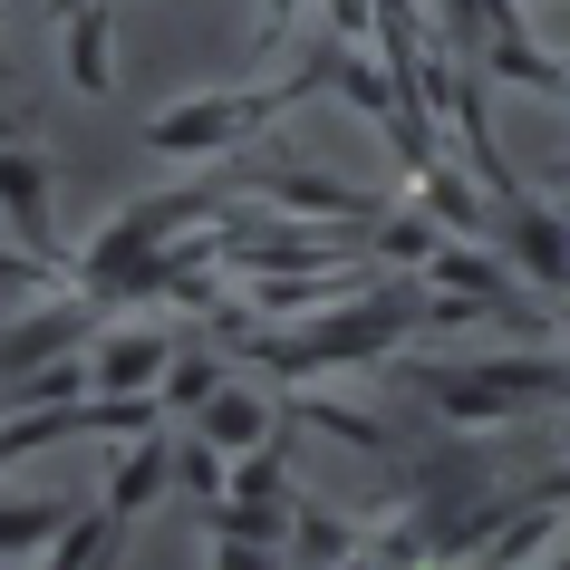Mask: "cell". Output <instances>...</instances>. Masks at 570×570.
<instances>
[{
    "instance_id": "1",
    "label": "cell",
    "mask_w": 570,
    "mask_h": 570,
    "mask_svg": "<svg viewBox=\"0 0 570 570\" xmlns=\"http://www.w3.org/2000/svg\"><path fill=\"white\" fill-rule=\"evenodd\" d=\"M425 330V301L416 291H367V301L348 309H320L309 330H262L252 348H242V367H271V377H320V367H348V358H377L387 338Z\"/></svg>"
},
{
    "instance_id": "2",
    "label": "cell",
    "mask_w": 570,
    "mask_h": 570,
    "mask_svg": "<svg viewBox=\"0 0 570 570\" xmlns=\"http://www.w3.org/2000/svg\"><path fill=\"white\" fill-rule=\"evenodd\" d=\"M396 387H416L435 416L454 425H503L522 416V406H541V396H570V367L551 358H483V367H387Z\"/></svg>"
},
{
    "instance_id": "3",
    "label": "cell",
    "mask_w": 570,
    "mask_h": 570,
    "mask_svg": "<svg viewBox=\"0 0 570 570\" xmlns=\"http://www.w3.org/2000/svg\"><path fill=\"white\" fill-rule=\"evenodd\" d=\"M223 184H233V204H281L301 213V223H348V233H367L377 213H387V194L377 184H348V175H309V165H223Z\"/></svg>"
},
{
    "instance_id": "4",
    "label": "cell",
    "mask_w": 570,
    "mask_h": 570,
    "mask_svg": "<svg viewBox=\"0 0 570 570\" xmlns=\"http://www.w3.org/2000/svg\"><path fill=\"white\" fill-rule=\"evenodd\" d=\"M493 242L512 252V271H522L532 291H551V301L570 291V213L532 204V194H512V204H503V223H493Z\"/></svg>"
},
{
    "instance_id": "5",
    "label": "cell",
    "mask_w": 570,
    "mask_h": 570,
    "mask_svg": "<svg viewBox=\"0 0 570 570\" xmlns=\"http://www.w3.org/2000/svg\"><path fill=\"white\" fill-rule=\"evenodd\" d=\"M0 223L20 233V252H39V262H59V223H49V165H39L20 136L0 146Z\"/></svg>"
},
{
    "instance_id": "6",
    "label": "cell",
    "mask_w": 570,
    "mask_h": 570,
    "mask_svg": "<svg viewBox=\"0 0 570 570\" xmlns=\"http://www.w3.org/2000/svg\"><path fill=\"white\" fill-rule=\"evenodd\" d=\"M68 88L78 97H107V78H117V10L107 0H88V10H68Z\"/></svg>"
},
{
    "instance_id": "7",
    "label": "cell",
    "mask_w": 570,
    "mask_h": 570,
    "mask_svg": "<svg viewBox=\"0 0 570 570\" xmlns=\"http://www.w3.org/2000/svg\"><path fill=\"white\" fill-rule=\"evenodd\" d=\"M165 483H175V445H165V425H155V435H126L117 474H107V512H126V522H136Z\"/></svg>"
},
{
    "instance_id": "8",
    "label": "cell",
    "mask_w": 570,
    "mask_h": 570,
    "mask_svg": "<svg viewBox=\"0 0 570 570\" xmlns=\"http://www.w3.org/2000/svg\"><path fill=\"white\" fill-rule=\"evenodd\" d=\"M281 416H291V406H271L262 387H233V377H223V396L204 406V435H213L223 454H252V445H271V435H281Z\"/></svg>"
},
{
    "instance_id": "9",
    "label": "cell",
    "mask_w": 570,
    "mask_h": 570,
    "mask_svg": "<svg viewBox=\"0 0 570 570\" xmlns=\"http://www.w3.org/2000/svg\"><path fill=\"white\" fill-rule=\"evenodd\" d=\"M165 358H175V338H165V330H117L107 348H97V396H117V387H165Z\"/></svg>"
},
{
    "instance_id": "10",
    "label": "cell",
    "mask_w": 570,
    "mask_h": 570,
    "mask_svg": "<svg viewBox=\"0 0 570 570\" xmlns=\"http://www.w3.org/2000/svg\"><path fill=\"white\" fill-rule=\"evenodd\" d=\"M435 242H445V213L435 204H387L377 223H367V262H435Z\"/></svg>"
},
{
    "instance_id": "11",
    "label": "cell",
    "mask_w": 570,
    "mask_h": 570,
    "mask_svg": "<svg viewBox=\"0 0 570 570\" xmlns=\"http://www.w3.org/2000/svg\"><path fill=\"white\" fill-rule=\"evenodd\" d=\"M68 522H78L68 493H49V503H0V551H49Z\"/></svg>"
},
{
    "instance_id": "12",
    "label": "cell",
    "mask_w": 570,
    "mask_h": 570,
    "mask_svg": "<svg viewBox=\"0 0 570 570\" xmlns=\"http://www.w3.org/2000/svg\"><path fill=\"white\" fill-rule=\"evenodd\" d=\"M117 532H126V512H107V503H97V512H78V522H68V532L49 541V561H59V570H97L107 551H117Z\"/></svg>"
},
{
    "instance_id": "13",
    "label": "cell",
    "mask_w": 570,
    "mask_h": 570,
    "mask_svg": "<svg viewBox=\"0 0 570 570\" xmlns=\"http://www.w3.org/2000/svg\"><path fill=\"white\" fill-rule=\"evenodd\" d=\"M213 396H223V358H204V348H175V358H165V406H175V416H204Z\"/></svg>"
},
{
    "instance_id": "14",
    "label": "cell",
    "mask_w": 570,
    "mask_h": 570,
    "mask_svg": "<svg viewBox=\"0 0 570 570\" xmlns=\"http://www.w3.org/2000/svg\"><path fill=\"white\" fill-rule=\"evenodd\" d=\"M291 416H309L320 435H338V445H358V454H387V425H367L358 406H338V396H291Z\"/></svg>"
},
{
    "instance_id": "15",
    "label": "cell",
    "mask_w": 570,
    "mask_h": 570,
    "mask_svg": "<svg viewBox=\"0 0 570 570\" xmlns=\"http://www.w3.org/2000/svg\"><path fill=\"white\" fill-rule=\"evenodd\" d=\"M175 483H184V493H204V503H223V483H233V454L213 445V435H194V445H175Z\"/></svg>"
},
{
    "instance_id": "16",
    "label": "cell",
    "mask_w": 570,
    "mask_h": 570,
    "mask_svg": "<svg viewBox=\"0 0 570 570\" xmlns=\"http://www.w3.org/2000/svg\"><path fill=\"white\" fill-rule=\"evenodd\" d=\"M291 551H309V561H348V551H358V532H348V522H330V512H291Z\"/></svg>"
},
{
    "instance_id": "17",
    "label": "cell",
    "mask_w": 570,
    "mask_h": 570,
    "mask_svg": "<svg viewBox=\"0 0 570 570\" xmlns=\"http://www.w3.org/2000/svg\"><path fill=\"white\" fill-rule=\"evenodd\" d=\"M49 10H59V20H68V10H78V0H49Z\"/></svg>"
},
{
    "instance_id": "18",
    "label": "cell",
    "mask_w": 570,
    "mask_h": 570,
    "mask_svg": "<svg viewBox=\"0 0 570 570\" xmlns=\"http://www.w3.org/2000/svg\"><path fill=\"white\" fill-rule=\"evenodd\" d=\"M561 184H570V165H561Z\"/></svg>"
},
{
    "instance_id": "19",
    "label": "cell",
    "mask_w": 570,
    "mask_h": 570,
    "mask_svg": "<svg viewBox=\"0 0 570 570\" xmlns=\"http://www.w3.org/2000/svg\"><path fill=\"white\" fill-rule=\"evenodd\" d=\"M561 301H570V291H561Z\"/></svg>"
}]
</instances>
